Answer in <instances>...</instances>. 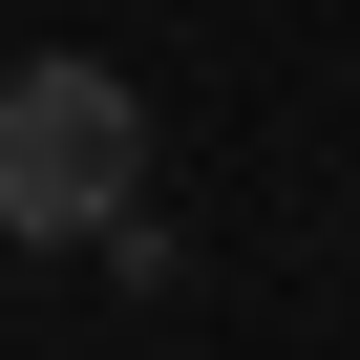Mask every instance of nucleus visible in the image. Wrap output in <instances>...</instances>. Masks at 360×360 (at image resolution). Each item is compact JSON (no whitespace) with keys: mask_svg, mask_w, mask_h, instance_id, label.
<instances>
[{"mask_svg":"<svg viewBox=\"0 0 360 360\" xmlns=\"http://www.w3.org/2000/svg\"><path fill=\"white\" fill-rule=\"evenodd\" d=\"M0 233H148V106L106 64H22L0 85Z\"/></svg>","mask_w":360,"mask_h":360,"instance_id":"obj_1","label":"nucleus"}]
</instances>
